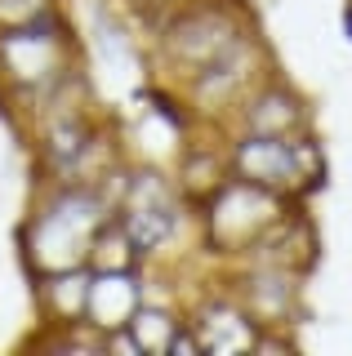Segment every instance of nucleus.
I'll return each mask as SVG.
<instances>
[{
	"instance_id": "0eeeda50",
	"label": "nucleus",
	"mask_w": 352,
	"mask_h": 356,
	"mask_svg": "<svg viewBox=\"0 0 352 356\" xmlns=\"http://www.w3.org/2000/svg\"><path fill=\"white\" fill-rule=\"evenodd\" d=\"M268 72H272V58H268V49H263V36L250 27L237 44H227L218 58H210L201 72H192L188 81H179L170 94L179 98V107L188 111V120H196L201 129H223V120L232 116V107Z\"/></svg>"
},
{
	"instance_id": "2eb2a0df",
	"label": "nucleus",
	"mask_w": 352,
	"mask_h": 356,
	"mask_svg": "<svg viewBox=\"0 0 352 356\" xmlns=\"http://www.w3.org/2000/svg\"><path fill=\"white\" fill-rule=\"evenodd\" d=\"M183 303H170V298H157V294H147L138 303V312L129 316V339H134V348L138 356H170L174 348V334L183 330Z\"/></svg>"
},
{
	"instance_id": "20e7f679",
	"label": "nucleus",
	"mask_w": 352,
	"mask_h": 356,
	"mask_svg": "<svg viewBox=\"0 0 352 356\" xmlns=\"http://www.w3.org/2000/svg\"><path fill=\"white\" fill-rule=\"evenodd\" d=\"M294 205H299V200H285V196L268 192V187H259V183H246V178L227 174L210 196L192 205L196 245H201L214 263H232L250 250V241H259L263 232Z\"/></svg>"
},
{
	"instance_id": "f8f14e48",
	"label": "nucleus",
	"mask_w": 352,
	"mask_h": 356,
	"mask_svg": "<svg viewBox=\"0 0 352 356\" xmlns=\"http://www.w3.org/2000/svg\"><path fill=\"white\" fill-rule=\"evenodd\" d=\"M232 263H263V267H290V272H312L317 263V227L299 205L285 209V214L263 232L259 241H250V250Z\"/></svg>"
},
{
	"instance_id": "6e6552de",
	"label": "nucleus",
	"mask_w": 352,
	"mask_h": 356,
	"mask_svg": "<svg viewBox=\"0 0 352 356\" xmlns=\"http://www.w3.org/2000/svg\"><path fill=\"white\" fill-rule=\"evenodd\" d=\"M218 285L237 298L263 330H294L303 321V272L263 263H218Z\"/></svg>"
},
{
	"instance_id": "f03ea898",
	"label": "nucleus",
	"mask_w": 352,
	"mask_h": 356,
	"mask_svg": "<svg viewBox=\"0 0 352 356\" xmlns=\"http://www.w3.org/2000/svg\"><path fill=\"white\" fill-rule=\"evenodd\" d=\"M250 27H255V18L241 0H174L161 14L134 22V31H143L138 40L147 49V63L152 72H161L165 89L201 72Z\"/></svg>"
},
{
	"instance_id": "7ed1b4c3",
	"label": "nucleus",
	"mask_w": 352,
	"mask_h": 356,
	"mask_svg": "<svg viewBox=\"0 0 352 356\" xmlns=\"http://www.w3.org/2000/svg\"><path fill=\"white\" fill-rule=\"evenodd\" d=\"M76 67H85V44L67 9L18 27H0V107L14 116L40 94H49Z\"/></svg>"
},
{
	"instance_id": "9d476101",
	"label": "nucleus",
	"mask_w": 352,
	"mask_h": 356,
	"mask_svg": "<svg viewBox=\"0 0 352 356\" xmlns=\"http://www.w3.org/2000/svg\"><path fill=\"white\" fill-rule=\"evenodd\" d=\"M307 129H312V103L277 72L263 76L223 120V134H307Z\"/></svg>"
},
{
	"instance_id": "4468645a",
	"label": "nucleus",
	"mask_w": 352,
	"mask_h": 356,
	"mask_svg": "<svg viewBox=\"0 0 352 356\" xmlns=\"http://www.w3.org/2000/svg\"><path fill=\"white\" fill-rule=\"evenodd\" d=\"M31 298H36L40 325H81L85 303H90V267L31 276Z\"/></svg>"
},
{
	"instance_id": "9b49d317",
	"label": "nucleus",
	"mask_w": 352,
	"mask_h": 356,
	"mask_svg": "<svg viewBox=\"0 0 352 356\" xmlns=\"http://www.w3.org/2000/svg\"><path fill=\"white\" fill-rule=\"evenodd\" d=\"M152 294V267H134V272H90V303H85V321L98 334H116L129 325L138 303Z\"/></svg>"
},
{
	"instance_id": "f257e3e1",
	"label": "nucleus",
	"mask_w": 352,
	"mask_h": 356,
	"mask_svg": "<svg viewBox=\"0 0 352 356\" xmlns=\"http://www.w3.org/2000/svg\"><path fill=\"white\" fill-rule=\"evenodd\" d=\"M125 165L107 178H49L31 183L27 218L18 222V259L27 276H49L90 263V245L116 214V192Z\"/></svg>"
},
{
	"instance_id": "dca6fc26",
	"label": "nucleus",
	"mask_w": 352,
	"mask_h": 356,
	"mask_svg": "<svg viewBox=\"0 0 352 356\" xmlns=\"http://www.w3.org/2000/svg\"><path fill=\"white\" fill-rule=\"evenodd\" d=\"M85 267H90V272H134V267H147V259H143V250L134 245V236L125 232V222L112 214L98 227Z\"/></svg>"
},
{
	"instance_id": "f3484780",
	"label": "nucleus",
	"mask_w": 352,
	"mask_h": 356,
	"mask_svg": "<svg viewBox=\"0 0 352 356\" xmlns=\"http://www.w3.org/2000/svg\"><path fill=\"white\" fill-rule=\"evenodd\" d=\"M63 0H0V27H18V22L58 14Z\"/></svg>"
},
{
	"instance_id": "423d86ee",
	"label": "nucleus",
	"mask_w": 352,
	"mask_h": 356,
	"mask_svg": "<svg viewBox=\"0 0 352 356\" xmlns=\"http://www.w3.org/2000/svg\"><path fill=\"white\" fill-rule=\"evenodd\" d=\"M227 165L237 178L259 183L285 200H303L321 187L326 156L317 134H227Z\"/></svg>"
},
{
	"instance_id": "1a4fd4ad",
	"label": "nucleus",
	"mask_w": 352,
	"mask_h": 356,
	"mask_svg": "<svg viewBox=\"0 0 352 356\" xmlns=\"http://www.w3.org/2000/svg\"><path fill=\"white\" fill-rule=\"evenodd\" d=\"M183 316H188L196 343H201V356H237V352L259 348L263 325L218 281L196 289V298L183 303Z\"/></svg>"
},
{
	"instance_id": "ddd939ff",
	"label": "nucleus",
	"mask_w": 352,
	"mask_h": 356,
	"mask_svg": "<svg viewBox=\"0 0 352 356\" xmlns=\"http://www.w3.org/2000/svg\"><path fill=\"white\" fill-rule=\"evenodd\" d=\"M170 174H174V183L183 187V196H188L192 205L205 200L227 174H232V165H227V134L214 129V138H188L179 147V161H174Z\"/></svg>"
},
{
	"instance_id": "39448f33",
	"label": "nucleus",
	"mask_w": 352,
	"mask_h": 356,
	"mask_svg": "<svg viewBox=\"0 0 352 356\" xmlns=\"http://www.w3.org/2000/svg\"><path fill=\"white\" fill-rule=\"evenodd\" d=\"M116 218L125 222V232L134 236V245L152 267L179 245L183 227H192V200L183 196V187L174 183L170 170L125 161L120 192H116Z\"/></svg>"
}]
</instances>
